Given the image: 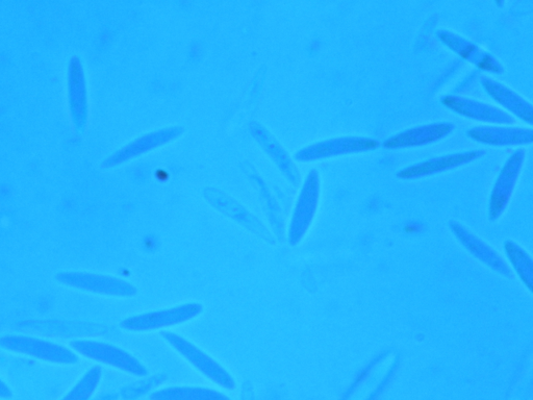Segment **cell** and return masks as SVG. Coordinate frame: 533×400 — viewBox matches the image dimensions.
Wrapping results in <instances>:
<instances>
[{
    "mask_svg": "<svg viewBox=\"0 0 533 400\" xmlns=\"http://www.w3.org/2000/svg\"><path fill=\"white\" fill-rule=\"evenodd\" d=\"M151 400H232L223 393L207 388L170 387L152 393Z\"/></svg>",
    "mask_w": 533,
    "mask_h": 400,
    "instance_id": "ac0fdd59",
    "label": "cell"
},
{
    "mask_svg": "<svg viewBox=\"0 0 533 400\" xmlns=\"http://www.w3.org/2000/svg\"><path fill=\"white\" fill-rule=\"evenodd\" d=\"M57 280L72 288L109 296L130 297L137 293L136 288L130 283L107 275L63 272L58 274Z\"/></svg>",
    "mask_w": 533,
    "mask_h": 400,
    "instance_id": "5b68a950",
    "label": "cell"
},
{
    "mask_svg": "<svg viewBox=\"0 0 533 400\" xmlns=\"http://www.w3.org/2000/svg\"><path fill=\"white\" fill-rule=\"evenodd\" d=\"M450 123H435L408 130L388 139L384 146L397 148L430 143L447 136L452 131Z\"/></svg>",
    "mask_w": 533,
    "mask_h": 400,
    "instance_id": "30bf717a",
    "label": "cell"
},
{
    "mask_svg": "<svg viewBox=\"0 0 533 400\" xmlns=\"http://www.w3.org/2000/svg\"><path fill=\"white\" fill-rule=\"evenodd\" d=\"M524 152L515 153L506 162L499 174L493 194L491 196V218H496L509 202L510 195L518 178L523 162Z\"/></svg>",
    "mask_w": 533,
    "mask_h": 400,
    "instance_id": "9c48e42d",
    "label": "cell"
},
{
    "mask_svg": "<svg viewBox=\"0 0 533 400\" xmlns=\"http://www.w3.org/2000/svg\"><path fill=\"white\" fill-rule=\"evenodd\" d=\"M439 37L445 44L453 49L455 53H458L466 60L472 61L479 68L496 72L501 70L500 65L492 57L482 52L481 49L477 48L469 41L463 40L462 38L447 32H440Z\"/></svg>",
    "mask_w": 533,
    "mask_h": 400,
    "instance_id": "4fadbf2b",
    "label": "cell"
},
{
    "mask_svg": "<svg viewBox=\"0 0 533 400\" xmlns=\"http://www.w3.org/2000/svg\"><path fill=\"white\" fill-rule=\"evenodd\" d=\"M0 346L12 353L29 356L41 361L72 365L79 362L72 350L54 342L29 336L10 335L0 338Z\"/></svg>",
    "mask_w": 533,
    "mask_h": 400,
    "instance_id": "6da1fadb",
    "label": "cell"
},
{
    "mask_svg": "<svg viewBox=\"0 0 533 400\" xmlns=\"http://www.w3.org/2000/svg\"><path fill=\"white\" fill-rule=\"evenodd\" d=\"M71 347L75 353L134 374L136 377H145L147 374V369L141 362L116 346L98 341L76 340L71 342Z\"/></svg>",
    "mask_w": 533,
    "mask_h": 400,
    "instance_id": "7a4b0ae2",
    "label": "cell"
},
{
    "mask_svg": "<svg viewBox=\"0 0 533 400\" xmlns=\"http://www.w3.org/2000/svg\"><path fill=\"white\" fill-rule=\"evenodd\" d=\"M474 140L488 144L530 143L532 131L523 129L479 128L469 132Z\"/></svg>",
    "mask_w": 533,
    "mask_h": 400,
    "instance_id": "9a60e30c",
    "label": "cell"
},
{
    "mask_svg": "<svg viewBox=\"0 0 533 400\" xmlns=\"http://www.w3.org/2000/svg\"><path fill=\"white\" fill-rule=\"evenodd\" d=\"M442 102L451 110L470 118L499 123L513 122V119L504 112L497 108L475 102V100L447 96Z\"/></svg>",
    "mask_w": 533,
    "mask_h": 400,
    "instance_id": "8fae6325",
    "label": "cell"
},
{
    "mask_svg": "<svg viewBox=\"0 0 533 400\" xmlns=\"http://www.w3.org/2000/svg\"><path fill=\"white\" fill-rule=\"evenodd\" d=\"M482 85L502 106L510 109L523 120L532 122V107L515 92L490 80H485Z\"/></svg>",
    "mask_w": 533,
    "mask_h": 400,
    "instance_id": "e0dca14e",
    "label": "cell"
},
{
    "mask_svg": "<svg viewBox=\"0 0 533 400\" xmlns=\"http://www.w3.org/2000/svg\"><path fill=\"white\" fill-rule=\"evenodd\" d=\"M318 196V174L312 171L303 185L290 224L289 241L292 245L297 244L308 231L316 212Z\"/></svg>",
    "mask_w": 533,
    "mask_h": 400,
    "instance_id": "8992f818",
    "label": "cell"
},
{
    "mask_svg": "<svg viewBox=\"0 0 533 400\" xmlns=\"http://www.w3.org/2000/svg\"><path fill=\"white\" fill-rule=\"evenodd\" d=\"M480 152H468L455 155H449L446 157L438 158L435 160H429L418 165L405 168L398 173V177L401 179H412L422 177L431 173H436L451 167L462 165L470 162L477 157L481 156Z\"/></svg>",
    "mask_w": 533,
    "mask_h": 400,
    "instance_id": "7c38bea8",
    "label": "cell"
},
{
    "mask_svg": "<svg viewBox=\"0 0 533 400\" xmlns=\"http://www.w3.org/2000/svg\"><path fill=\"white\" fill-rule=\"evenodd\" d=\"M251 131L263 147L267 150L269 155L276 161L277 165L288 175L289 178L295 180L298 177V172L292 161L290 160L286 150L279 144L275 138L264 128L261 124L253 123Z\"/></svg>",
    "mask_w": 533,
    "mask_h": 400,
    "instance_id": "5bb4252c",
    "label": "cell"
},
{
    "mask_svg": "<svg viewBox=\"0 0 533 400\" xmlns=\"http://www.w3.org/2000/svg\"><path fill=\"white\" fill-rule=\"evenodd\" d=\"M201 311L202 307L198 304H186L126 318L121 322V328L126 331L145 332L173 327L195 318Z\"/></svg>",
    "mask_w": 533,
    "mask_h": 400,
    "instance_id": "277c9868",
    "label": "cell"
},
{
    "mask_svg": "<svg viewBox=\"0 0 533 400\" xmlns=\"http://www.w3.org/2000/svg\"><path fill=\"white\" fill-rule=\"evenodd\" d=\"M11 397H12V390L4 381L0 380V398L10 399Z\"/></svg>",
    "mask_w": 533,
    "mask_h": 400,
    "instance_id": "ffe728a7",
    "label": "cell"
},
{
    "mask_svg": "<svg viewBox=\"0 0 533 400\" xmlns=\"http://www.w3.org/2000/svg\"><path fill=\"white\" fill-rule=\"evenodd\" d=\"M205 195L208 202L217 210L235 219L244 228L259 235L269 243L274 242L271 233L266 229L264 223L239 204L237 200L213 188L206 189Z\"/></svg>",
    "mask_w": 533,
    "mask_h": 400,
    "instance_id": "52a82bcc",
    "label": "cell"
},
{
    "mask_svg": "<svg viewBox=\"0 0 533 400\" xmlns=\"http://www.w3.org/2000/svg\"><path fill=\"white\" fill-rule=\"evenodd\" d=\"M181 132V128L173 127L146 134L121 149L120 152L115 156L114 161H123L128 158L135 157L146 152V150L151 149L152 147H156L157 145L169 141L170 139L179 135Z\"/></svg>",
    "mask_w": 533,
    "mask_h": 400,
    "instance_id": "2e32d148",
    "label": "cell"
},
{
    "mask_svg": "<svg viewBox=\"0 0 533 400\" xmlns=\"http://www.w3.org/2000/svg\"><path fill=\"white\" fill-rule=\"evenodd\" d=\"M101 380V368L88 370L61 400H90Z\"/></svg>",
    "mask_w": 533,
    "mask_h": 400,
    "instance_id": "d6986e66",
    "label": "cell"
},
{
    "mask_svg": "<svg viewBox=\"0 0 533 400\" xmlns=\"http://www.w3.org/2000/svg\"><path fill=\"white\" fill-rule=\"evenodd\" d=\"M378 143L365 138H343L322 141L299 150L295 155L298 160L308 161L341 154L363 152L376 148Z\"/></svg>",
    "mask_w": 533,
    "mask_h": 400,
    "instance_id": "ba28073f",
    "label": "cell"
},
{
    "mask_svg": "<svg viewBox=\"0 0 533 400\" xmlns=\"http://www.w3.org/2000/svg\"><path fill=\"white\" fill-rule=\"evenodd\" d=\"M163 336L177 353L181 354L208 379L225 389L235 388L236 384L231 373H228L220 364L203 353L201 349L174 333L165 332Z\"/></svg>",
    "mask_w": 533,
    "mask_h": 400,
    "instance_id": "3957f363",
    "label": "cell"
}]
</instances>
